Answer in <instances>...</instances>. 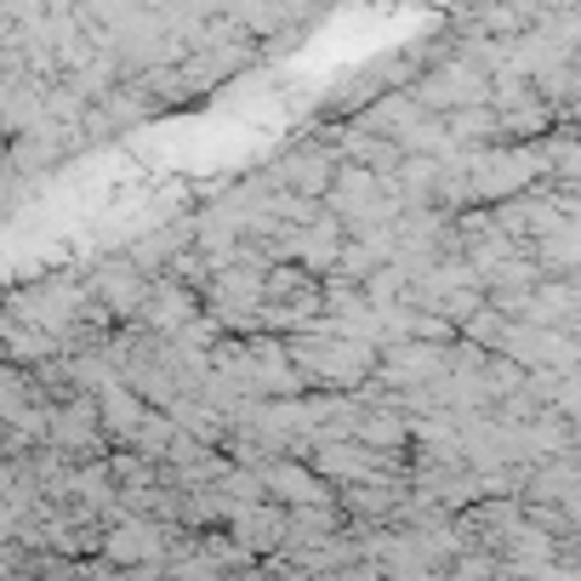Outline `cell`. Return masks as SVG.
I'll return each instance as SVG.
<instances>
[{
	"label": "cell",
	"instance_id": "6da1fadb",
	"mask_svg": "<svg viewBox=\"0 0 581 581\" xmlns=\"http://www.w3.org/2000/svg\"><path fill=\"white\" fill-rule=\"evenodd\" d=\"M280 177H291V189H302V194H325L331 177H336V160H331L325 149H297V154L280 165Z\"/></svg>",
	"mask_w": 581,
	"mask_h": 581
},
{
	"label": "cell",
	"instance_id": "3957f363",
	"mask_svg": "<svg viewBox=\"0 0 581 581\" xmlns=\"http://www.w3.org/2000/svg\"><path fill=\"white\" fill-rule=\"evenodd\" d=\"M160 530L154 525H143V519H131V530H115L109 536V559H120V564H137V559H154L160 553Z\"/></svg>",
	"mask_w": 581,
	"mask_h": 581
},
{
	"label": "cell",
	"instance_id": "7a4b0ae2",
	"mask_svg": "<svg viewBox=\"0 0 581 581\" xmlns=\"http://www.w3.org/2000/svg\"><path fill=\"white\" fill-rule=\"evenodd\" d=\"M97 291L109 297L115 314H126V308H143V302H149V286H143V273H137V268H103V273H97Z\"/></svg>",
	"mask_w": 581,
	"mask_h": 581
}]
</instances>
